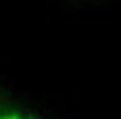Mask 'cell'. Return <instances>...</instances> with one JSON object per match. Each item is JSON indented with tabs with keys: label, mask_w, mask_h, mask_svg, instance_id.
Wrapping results in <instances>:
<instances>
[{
	"label": "cell",
	"mask_w": 121,
	"mask_h": 119,
	"mask_svg": "<svg viewBox=\"0 0 121 119\" xmlns=\"http://www.w3.org/2000/svg\"><path fill=\"white\" fill-rule=\"evenodd\" d=\"M0 119H34L29 113H25L17 107H11V105H2L0 102Z\"/></svg>",
	"instance_id": "1"
}]
</instances>
